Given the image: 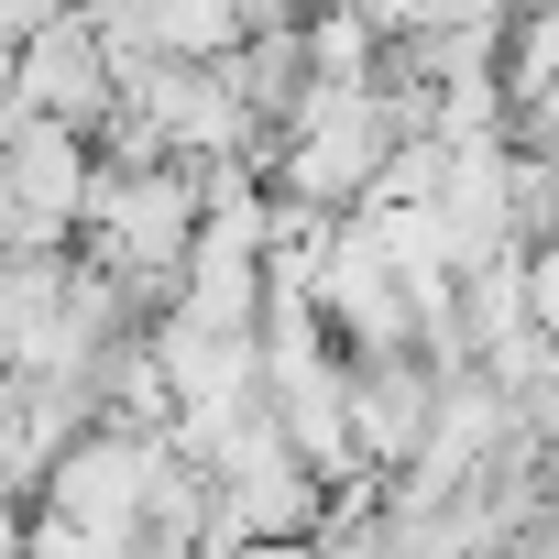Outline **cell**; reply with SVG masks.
Masks as SVG:
<instances>
[{"instance_id":"obj_6","label":"cell","mask_w":559,"mask_h":559,"mask_svg":"<svg viewBox=\"0 0 559 559\" xmlns=\"http://www.w3.org/2000/svg\"><path fill=\"white\" fill-rule=\"evenodd\" d=\"M219 67H230V88H241V110H252L263 132H286V121L308 110V88H319V67H308V23H286V34H241Z\"/></svg>"},{"instance_id":"obj_1","label":"cell","mask_w":559,"mask_h":559,"mask_svg":"<svg viewBox=\"0 0 559 559\" xmlns=\"http://www.w3.org/2000/svg\"><path fill=\"white\" fill-rule=\"evenodd\" d=\"M88 165L99 154L78 121H45V110L0 121V252H67L88 219Z\"/></svg>"},{"instance_id":"obj_3","label":"cell","mask_w":559,"mask_h":559,"mask_svg":"<svg viewBox=\"0 0 559 559\" xmlns=\"http://www.w3.org/2000/svg\"><path fill=\"white\" fill-rule=\"evenodd\" d=\"M143 483H154V439L99 417V428L34 483V504L67 515V526H99V537H143Z\"/></svg>"},{"instance_id":"obj_9","label":"cell","mask_w":559,"mask_h":559,"mask_svg":"<svg viewBox=\"0 0 559 559\" xmlns=\"http://www.w3.org/2000/svg\"><path fill=\"white\" fill-rule=\"evenodd\" d=\"M12 67H23V56H12V45H0V121H12Z\"/></svg>"},{"instance_id":"obj_4","label":"cell","mask_w":559,"mask_h":559,"mask_svg":"<svg viewBox=\"0 0 559 559\" xmlns=\"http://www.w3.org/2000/svg\"><path fill=\"white\" fill-rule=\"evenodd\" d=\"M12 110H45V121H78V132H99V121L121 110V56L88 34V12H56V23L23 45Z\"/></svg>"},{"instance_id":"obj_7","label":"cell","mask_w":559,"mask_h":559,"mask_svg":"<svg viewBox=\"0 0 559 559\" xmlns=\"http://www.w3.org/2000/svg\"><path fill=\"white\" fill-rule=\"evenodd\" d=\"M241 0H154V56H230Z\"/></svg>"},{"instance_id":"obj_8","label":"cell","mask_w":559,"mask_h":559,"mask_svg":"<svg viewBox=\"0 0 559 559\" xmlns=\"http://www.w3.org/2000/svg\"><path fill=\"white\" fill-rule=\"evenodd\" d=\"M56 12H78V0H0V45L23 56V45H34V34H45Z\"/></svg>"},{"instance_id":"obj_2","label":"cell","mask_w":559,"mask_h":559,"mask_svg":"<svg viewBox=\"0 0 559 559\" xmlns=\"http://www.w3.org/2000/svg\"><path fill=\"white\" fill-rule=\"evenodd\" d=\"M341 373H352V450H362V472H406L417 450H428V417H439V362L406 341V352H341Z\"/></svg>"},{"instance_id":"obj_5","label":"cell","mask_w":559,"mask_h":559,"mask_svg":"<svg viewBox=\"0 0 559 559\" xmlns=\"http://www.w3.org/2000/svg\"><path fill=\"white\" fill-rule=\"evenodd\" d=\"M67 274H78V241L67 252H0V373H34L45 362V330H56Z\"/></svg>"}]
</instances>
